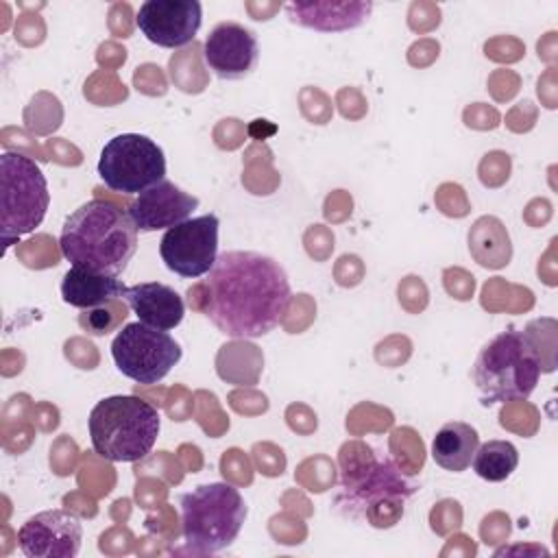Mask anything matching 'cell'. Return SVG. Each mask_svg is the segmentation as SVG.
<instances>
[{"label":"cell","mask_w":558,"mask_h":558,"mask_svg":"<svg viewBox=\"0 0 558 558\" xmlns=\"http://www.w3.org/2000/svg\"><path fill=\"white\" fill-rule=\"evenodd\" d=\"M203 288V314L229 338L270 333L292 299L281 264L255 251L220 253Z\"/></svg>","instance_id":"6da1fadb"},{"label":"cell","mask_w":558,"mask_h":558,"mask_svg":"<svg viewBox=\"0 0 558 558\" xmlns=\"http://www.w3.org/2000/svg\"><path fill=\"white\" fill-rule=\"evenodd\" d=\"M59 246L72 266L118 277L137 251V227L111 201L92 198L65 218Z\"/></svg>","instance_id":"7a4b0ae2"},{"label":"cell","mask_w":558,"mask_h":558,"mask_svg":"<svg viewBox=\"0 0 558 558\" xmlns=\"http://www.w3.org/2000/svg\"><path fill=\"white\" fill-rule=\"evenodd\" d=\"M541 349L527 331L514 327L490 338L473 364V381L484 405L527 399L541 377Z\"/></svg>","instance_id":"3957f363"},{"label":"cell","mask_w":558,"mask_h":558,"mask_svg":"<svg viewBox=\"0 0 558 558\" xmlns=\"http://www.w3.org/2000/svg\"><path fill=\"white\" fill-rule=\"evenodd\" d=\"M94 451L109 462L146 458L159 436L161 418L153 403L135 395L100 399L87 418Z\"/></svg>","instance_id":"277c9868"},{"label":"cell","mask_w":558,"mask_h":558,"mask_svg":"<svg viewBox=\"0 0 558 558\" xmlns=\"http://www.w3.org/2000/svg\"><path fill=\"white\" fill-rule=\"evenodd\" d=\"M342 462L340 495L336 497L338 508H342L353 519H366L373 527H390L384 514L388 508L397 519L403 517V504L412 497L418 486L403 475L390 460H375L371 449H366V462L355 458Z\"/></svg>","instance_id":"5b68a950"},{"label":"cell","mask_w":558,"mask_h":558,"mask_svg":"<svg viewBox=\"0 0 558 558\" xmlns=\"http://www.w3.org/2000/svg\"><path fill=\"white\" fill-rule=\"evenodd\" d=\"M240 490L227 482L201 484L181 497V534L185 551L207 556L227 549L246 521Z\"/></svg>","instance_id":"8992f818"},{"label":"cell","mask_w":558,"mask_h":558,"mask_svg":"<svg viewBox=\"0 0 558 558\" xmlns=\"http://www.w3.org/2000/svg\"><path fill=\"white\" fill-rule=\"evenodd\" d=\"M50 205L48 181L41 168L22 153L0 155V235L4 248L33 233Z\"/></svg>","instance_id":"52a82bcc"},{"label":"cell","mask_w":558,"mask_h":558,"mask_svg":"<svg viewBox=\"0 0 558 558\" xmlns=\"http://www.w3.org/2000/svg\"><path fill=\"white\" fill-rule=\"evenodd\" d=\"M98 174L113 192L142 194L166 179V157L150 137L122 133L102 146Z\"/></svg>","instance_id":"ba28073f"},{"label":"cell","mask_w":558,"mask_h":558,"mask_svg":"<svg viewBox=\"0 0 558 558\" xmlns=\"http://www.w3.org/2000/svg\"><path fill=\"white\" fill-rule=\"evenodd\" d=\"M179 342L163 329L144 323L124 325L113 342L111 355L122 375L137 384H157L181 360Z\"/></svg>","instance_id":"9c48e42d"},{"label":"cell","mask_w":558,"mask_h":558,"mask_svg":"<svg viewBox=\"0 0 558 558\" xmlns=\"http://www.w3.org/2000/svg\"><path fill=\"white\" fill-rule=\"evenodd\" d=\"M218 216L205 214L166 229L159 242L166 268L185 279L207 275L218 259Z\"/></svg>","instance_id":"30bf717a"},{"label":"cell","mask_w":558,"mask_h":558,"mask_svg":"<svg viewBox=\"0 0 558 558\" xmlns=\"http://www.w3.org/2000/svg\"><path fill=\"white\" fill-rule=\"evenodd\" d=\"M17 545L28 558H74L83 545V525L68 510H44L20 525Z\"/></svg>","instance_id":"8fae6325"},{"label":"cell","mask_w":558,"mask_h":558,"mask_svg":"<svg viewBox=\"0 0 558 558\" xmlns=\"http://www.w3.org/2000/svg\"><path fill=\"white\" fill-rule=\"evenodd\" d=\"M135 22L150 44L181 48L194 41L203 22V7L198 0H146Z\"/></svg>","instance_id":"7c38bea8"},{"label":"cell","mask_w":558,"mask_h":558,"mask_svg":"<svg viewBox=\"0 0 558 558\" xmlns=\"http://www.w3.org/2000/svg\"><path fill=\"white\" fill-rule=\"evenodd\" d=\"M205 65L222 81L248 76L259 61V44L253 31L238 22L216 24L203 46Z\"/></svg>","instance_id":"4fadbf2b"},{"label":"cell","mask_w":558,"mask_h":558,"mask_svg":"<svg viewBox=\"0 0 558 558\" xmlns=\"http://www.w3.org/2000/svg\"><path fill=\"white\" fill-rule=\"evenodd\" d=\"M196 207L198 198L194 194L183 192L172 181L163 179L131 201L129 216L137 231L148 233L157 229H170L192 218Z\"/></svg>","instance_id":"5bb4252c"},{"label":"cell","mask_w":558,"mask_h":558,"mask_svg":"<svg viewBox=\"0 0 558 558\" xmlns=\"http://www.w3.org/2000/svg\"><path fill=\"white\" fill-rule=\"evenodd\" d=\"M286 13L292 24L314 28L320 33H340L362 26L371 11L373 2L349 0V2H288Z\"/></svg>","instance_id":"9a60e30c"},{"label":"cell","mask_w":558,"mask_h":558,"mask_svg":"<svg viewBox=\"0 0 558 558\" xmlns=\"http://www.w3.org/2000/svg\"><path fill=\"white\" fill-rule=\"evenodd\" d=\"M124 301L140 318V323L163 331L174 329L185 314V303L179 296V292L159 281H142L135 286H126Z\"/></svg>","instance_id":"2e32d148"},{"label":"cell","mask_w":558,"mask_h":558,"mask_svg":"<svg viewBox=\"0 0 558 558\" xmlns=\"http://www.w3.org/2000/svg\"><path fill=\"white\" fill-rule=\"evenodd\" d=\"M124 292L126 286L118 277L92 272L78 266H72L61 279V299L78 310H89L116 299H124Z\"/></svg>","instance_id":"e0dca14e"},{"label":"cell","mask_w":558,"mask_h":558,"mask_svg":"<svg viewBox=\"0 0 558 558\" xmlns=\"http://www.w3.org/2000/svg\"><path fill=\"white\" fill-rule=\"evenodd\" d=\"M480 434L475 427L462 421L445 423L432 440V458L438 466L451 473H462L471 466Z\"/></svg>","instance_id":"ac0fdd59"},{"label":"cell","mask_w":558,"mask_h":558,"mask_svg":"<svg viewBox=\"0 0 558 558\" xmlns=\"http://www.w3.org/2000/svg\"><path fill=\"white\" fill-rule=\"evenodd\" d=\"M473 471L486 482H504L519 464V451L508 440H488L477 445L471 460Z\"/></svg>","instance_id":"d6986e66"},{"label":"cell","mask_w":558,"mask_h":558,"mask_svg":"<svg viewBox=\"0 0 558 558\" xmlns=\"http://www.w3.org/2000/svg\"><path fill=\"white\" fill-rule=\"evenodd\" d=\"M124 318H126V305L122 303V299H116L98 307L81 310L78 325L89 336H105L113 331Z\"/></svg>","instance_id":"ffe728a7"}]
</instances>
